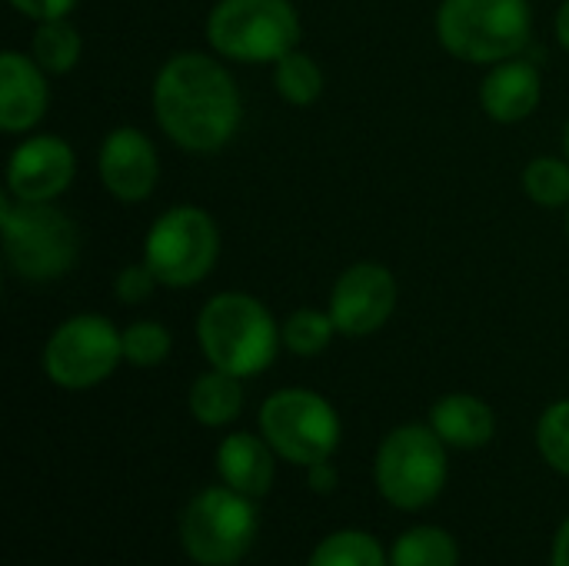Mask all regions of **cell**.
<instances>
[{
  "label": "cell",
  "instance_id": "obj_33",
  "mask_svg": "<svg viewBox=\"0 0 569 566\" xmlns=\"http://www.w3.org/2000/svg\"><path fill=\"white\" fill-rule=\"evenodd\" d=\"M567 230H569V217H567Z\"/></svg>",
  "mask_w": 569,
  "mask_h": 566
},
{
  "label": "cell",
  "instance_id": "obj_22",
  "mask_svg": "<svg viewBox=\"0 0 569 566\" xmlns=\"http://www.w3.org/2000/svg\"><path fill=\"white\" fill-rule=\"evenodd\" d=\"M337 334V324L330 317V310H313V307H300L293 310L283 327H280V337H283V347L293 350L297 357H317L330 347Z\"/></svg>",
  "mask_w": 569,
  "mask_h": 566
},
{
  "label": "cell",
  "instance_id": "obj_13",
  "mask_svg": "<svg viewBox=\"0 0 569 566\" xmlns=\"http://www.w3.org/2000/svg\"><path fill=\"white\" fill-rule=\"evenodd\" d=\"M100 180L110 197L123 203H140L153 193L157 177H160V160L157 147L150 137L137 127H117L107 133L100 157H97Z\"/></svg>",
  "mask_w": 569,
  "mask_h": 566
},
{
  "label": "cell",
  "instance_id": "obj_11",
  "mask_svg": "<svg viewBox=\"0 0 569 566\" xmlns=\"http://www.w3.org/2000/svg\"><path fill=\"white\" fill-rule=\"evenodd\" d=\"M397 280L383 264H353L340 274L330 294V317L337 334L367 337L377 334L397 310Z\"/></svg>",
  "mask_w": 569,
  "mask_h": 566
},
{
  "label": "cell",
  "instance_id": "obj_29",
  "mask_svg": "<svg viewBox=\"0 0 569 566\" xmlns=\"http://www.w3.org/2000/svg\"><path fill=\"white\" fill-rule=\"evenodd\" d=\"M307 484H310V490H313V494H320V497L333 494V490H337V484H340L337 467H333L330 460H320V464L307 467Z\"/></svg>",
  "mask_w": 569,
  "mask_h": 566
},
{
  "label": "cell",
  "instance_id": "obj_9",
  "mask_svg": "<svg viewBox=\"0 0 569 566\" xmlns=\"http://www.w3.org/2000/svg\"><path fill=\"white\" fill-rule=\"evenodd\" d=\"M263 440L290 464L313 467L330 460L340 444V417L337 410L313 390H277L260 407Z\"/></svg>",
  "mask_w": 569,
  "mask_h": 566
},
{
  "label": "cell",
  "instance_id": "obj_26",
  "mask_svg": "<svg viewBox=\"0 0 569 566\" xmlns=\"http://www.w3.org/2000/svg\"><path fill=\"white\" fill-rule=\"evenodd\" d=\"M537 444H540L543 460L569 477V400L547 407L537 427Z\"/></svg>",
  "mask_w": 569,
  "mask_h": 566
},
{
  "label": "cell",
  "instance_id": "obj_7",
  "mask_svg": "<svg viewBox=\"0 0 569 566\" xmlns=\"http://www.w3.org/2000/svg\"><path fill=\"white\" fill-rule=\"evenodd\" d=\"M220 257V230L213 217L200 207L180 203L153 220L143 264L157 274L163 287H193L200 284Z\"/></svg>",
  "mask_w": 569,
  "mask_h": 566
},
{
  "label": "cell",
  "instance_id": "obj_24",
  "mask_svg": "<svg viewBox=\"0 0 569 566\" xmlns=\"http://www.w3.org/2000/svg\"><path fill=\"white\" fill-rule=\"evenodd\" d=\"M523 190L540 207H567L569 203V160L563 157H537L523 170Z\"/></svg>",
  "mask_w": 569,
  "mask_h": 566
},
{
  "label": "cell",
  "instance_id": "obj_30",
  "mask_svg": "<svg viewBox=\"0 0 569 566\" xmlns=\"http://www.w3.org/2000/svg\"><path fill=\"white\" fill-rule=\"evenodd\" d=\"M550 566H569V520L560 527L557 540H553V560Z\"/></svg>",
  "mask_w": 569,
  "mask_h": 566
},
{
  "label": "cell",
  "instance_id": "obj_15",
  "mask_svg": "<svg viewBox=\"0 0 569 566\" xmlns=\"http://www.w3.org/2000/svg\"><path fill=\"white\" fill-rule=\"evenodd\" d=\"M480 103L497 123H520L540 107V70L527 60L493 63L480 83Z\"/></svg>",
  "mask_w": 569,
  "mask_h": 566
},
{
  "label": "cell",
  "instance_id": "obj_5",
  "mask_svg": "<svg viewBox=\"0 0 569 566\" xmlns=\"http://www.w3.org/2000/svg\"><path fill=\"white\" fill-rule=\"evenodd\" d=\"M210 47L237 63H277L297 50L300 17L290 0H220L207 17Z\"/></svg>",
  "mask_w": 569,
  "mask_h": 566
},
{
  "label": "cell",
  "instance_id": "obj_31",
  "mask_svg": "<svg viewBox=\"0 0 569 566\" xmlns=\"http://www.w3.org/2000/svg\"><path fill=\"white\" fill-rule=\"evenodd\" d=\"M557 37H560V43L567 47L569 53V0L560 7V13H557Z\"/></svg>",
  "mask_w": 569,
  "mask_h": 566
},
{
  "label": "cell",
  "instance_id": "obj_32",
  "mask_svg": "<svg viewBox=\"0 0 569 566\" xmlns=\"http://www.w3.org/2000/svg\"><path fill=\"white\" fill-rule=\"evenodd\" d=\"M563 153H567V160H569V120H567V130H563Z\"/></svg>",
  "mask_w": 569,
  "mask_h": 566
},
{
  "label": "cell",
  "instance_id": "obj_8",
  "mask_svg": "<svg viewBox=\"0 0 569 566\" xmlns=\"http://www.w3.org/2000/svg\"><path fill=\"white\" fill-rule=\"evenodd\" d=\"M447 444L433 427H397L377 454V487L400 510L433 504L447 484Z\"/></svg>",
  "mask_w": 569,
  "mask_h": 566
},
{
  "label": "cell",
  "instance_id": "obj_4",
  "mask_svg": "<svg viewBox=\"0 0 569 566\" xmlns=\"http://www.w3.org/2000/svg\"><path fill=\"white\" fill-rule=\"evenodd\" d=\"M3 257L20 280L47 284L63 277L80 250V234L73 220L53 203H27L3 197L0 203Z\"/></svg>",
  "mask_w": 569,
  "mask_h": 566
},
{
  "label": "cell",
  "instance_id": "obj_19",
  "mask_svg": "<svg viewBox=\"0 0 569 566\" xmlns=\"http://www.w3.org/2000/svg\"><path fill=\"white\" fill-rule=\"evenodd\" d=\"M80 50H83L80 30L67 17L37 23L33 40H30V57L47 73H67V70H73L77 60H80Z\"/></svg>",
  "mask_w": 569,
  "mask_h": 566
},
{
  "label": "cell",
  "instance_id": "obj_28",
  "mask_svg": "<svg viewBox=\"0 0 569 566\" xmlns=\"http://www.w3.org/2000/svg\"><path fill=\"white\" fill-rule=\"evenodd\" d=\"M7 3H10L17 13H23V17H30V20H37V23L67 17V13L77 7V0H7Z\"/></svg>",
  "mask_w": 569,
  "mask_h": 566
},
{
  "label": "cell",
  "instance_id": "obj_3",
  "mask_svg": "<svg viewBox=\"0 0 569 566\" xmlns=\"http://www.w3.org/2000/svg\"><path fill=\"white\" fill-rule=\"evenodd\" d=\"M527 0H443L437 10L440 43L467 63H503L530 43Z\"/></svg>",
  "mask_w": 569,
  "mask_h": 566
},
{
  "label": "cell",
  "instance_id": "obj_16",
  "mask_svg": "<svg viewBox=\"0 0 569 566\" xmlns=\"http://www.w3.org/2000/svg\"><path fill=\"white\" fill-rule=\"evenodd\" d=\"M273 447L253 434H230L217 450V470L227 487L257 500L273 484Z\"/></svg>",
  "mask_w": 569,
  "mask_h": 566
},
{
  "label": "cell",
  "instance_id": "obj_17",
  "mask_svg": "<svg viewBox=\"0 0 569 566\" xmlns=\"http://www.w3.org/2000/svg\"><path fill=\"white\" fill-rule=\"evenodd\" d=\"M430 427L433 434L457 450H477L483 444L493 440L497 430V417L493 410L470 394H447L443 400H437V407L430 410Z\"/></svg>",
  "mask_w": 569,
  "mask_h": 566
},
{
  "label": "cell",
  "instance_id": "obj_14",
  "mask_svg": "<svg viewBox=\"0 0 569 566\" xmlns=\"http://www.w3.org/2000/svg\"><path fill=\"white\" fill-rule=\"evenodd\" d=\"M47 70L20 53L3 50L0 53V127L7 133H23L47 113Z\"/></svg>",
  "mask_w": 569,
  "mask_h": 566
},
{
  "label": "cell",
  "instance_id": "obj_6",
  "mask_svg": "<svg viewBox=\"0 0 569 566\" xmlns=\"http://www.w3.org/2000/svg\"><path fill=\"white\" fill-rule=\"evenodd\" d=\"M257 537V507L233 487L197 494L180 517V544L203 566H233Z\"/></svg>",
  "mask_w": 569,
  "mask_h": 566
},
{
  "label": "cell",
  "instance_id": "obj_12",
  "mask_svg": "<svg viewBox=\"0 0 569 566\" xmlns=\"http://www.w3.org/2000/svg\"><path fill=\"white\" fill-rule=\"evenodd\" d=\"M77 173V160L67 140L40 133L23 140L7 163V190L27 203H53Z\"/></svg>",
  "mask_w": 569,
  "mask_h": 566
},
{
  "label": "cell",
  "instance_id": "obj_2",
  "mask_svg": "<svg viewBox=\"0 0 569 566\" xmlns=\"http://www.w3.org/2000/svg\"><path fill=\"white\" fill-rule=\"evenodd\" d=\"M197 340L203 357L233 377H257L277 357L283 344L270 310L250 294H217L203 304L197 317Z\"/></svg>",
  "mask_w": 569,
  "mask_h": 566
},
{
  "label": "cell",
  "instance_id": "obj_1",
  "mask_svg": "<svg viewBox=\"0 0 569 566\" xmlns=\"http://www.w3.org/2000/svg\"><path fill=\"white\" fill-rule=\"evenodd\" d=\"M240 113L230 70L207 53H173L153 80V117L180 150H220L237 133Z\"/></svg>",
  "mask_w": 569,
  "mask_h": 566
},
{
  "label": "cell",
  "instance_id": "obj_25",
  "mask_svg": "<svg viewBox=\"0 0 569 566\" xmlns=\"http://www.w3.org/2000/svg\"><path fill=\"white\" fill-rule=\"evenodd\" d=\"M173 337L157 320H137L123 330V360L133 367H157L170 357Z\"/></svg>",
  "mask_w": 569,
  "mask_h": 566
},
{
  "label": "cell",
  "instance_id": "obj_18",
  "mask_svg": "<svg viewBox=\"0 0 569 566\" xmlns=\"http://www.w3.org/2000/svg\"><path fill=\"white\" fill-rule=\"evenodd\" d=\"M240 410H243L240 377L213 367V370H207V374H200L193 380V387H190V414L203 427H227L230 420H237Z\"/></svg>",
  "mask_w": 569,
  "mask_h": 566
},
{
  "label": "cell",
  "instance_id": "obj_20",
  "mask_svg": "<svg viewBox=\"0 0 569 566\" xmlns=\"http://www.w3.org/2000/svg\"><path fill=\"white\" fill-rule=\"evenodd\" d=\"M390 566H457V540L440 527H413L397 537Z\"/></svg>",
  "mask_w": 569,
  "mask_h": 566
},
{
  "label": "cell",
  "instance_id": "obj_23",
  "mask_svg": "<svg viewBox=\"0 0 569 566\" xmlns=\"http://www.w3.org/2000/svg\"><path fill=\"white\" fill-rule=\"evenodd\" d=\"M307 566H387V560H383V547L370 534L340 530L313 550Z\"/></svg>",
  "mask_w": 569,
  "mask_h": 566
},
{
  "label": "cell",
  "instance_id": "obj_21",
  "mask_svg": "<svg viewBox=\"0 0 569 566\" xmlns=\"http://www.w3.org/2000/svg\"><path fill=\"white\" fill-rule=\"evenodd\" d=\"M277 93L293 107H310L323 93V70L303 50H290L273 63Z\"/></svg>",
  "mask_w": 569,
  "mask_h": 566
},
{
  "label": "cell",
  "instance_id": "obj_10",
  "mask_svg": "<svg viewBox=\"0 0 569 566\" xmlns=\"http://www.w3.org/2000/svg\"><path fill=\"white\" fill-rule=\"evenodd\" d=\"M123 360V330L100 314L63 320L43 347V374L63 390L103 384Z\"/></svg>",
  "mask_w": 569,
  "mask_h": 566
},
{
  "label": "cell",
  "instance_id": "obj_27",
  "mask_svg": "<svg viewBox=\"0 0 569 566\" xmlns=\"http://www.w3.org/2000/svg\"><path fill=\"white\" fill-rule=\"evenodd\" d=\"M157 284L160 280H157V274L147 264H130V267H123L117 274L113 294H117L120 304H143V300H150V294L157 290Z\"/></svg>",
  "mask_w": 569,
  "mask_h": 566
}]
</instances>
